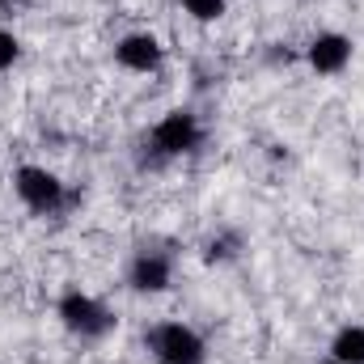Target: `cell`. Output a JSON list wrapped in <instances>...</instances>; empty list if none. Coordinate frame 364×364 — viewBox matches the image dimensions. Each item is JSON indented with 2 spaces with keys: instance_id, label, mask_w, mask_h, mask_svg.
Instances as JSON below:
<instances>
[{
  "instance_id": "obj_7",
  "label": "cell",
  "mask_w": 364,
  "mask_h": 364,
  "mask_svg": "<svg viewBox=\"0 0 364 364\" xmlns=\"http://www.w3.org/2000/svg\"><path fill=\"white\" fill-rule=\"evenodd\" d=\"M335 360L339 364H364V331L360 326H348V331L335 339Z\"/></svg>"
},
{
  "instance_id": "obj_3",
  "label": "cell",
  "mask_w": 364,
  "mask_h": 364,
  "mask_svg": "<svg viewBox=\"0 0 364 364\" xmlns=\"http://www.w3.org/2000/svg\"><path fill=\"white\" fill-rule=\"evenodd\" d=\"M17 191H21V199L34 203V208H51V203L60 199V182L51 178L47 170H21V174H17Z\"/></svg>"
},
{
  "instance_id": "obj_10",
  "label": "cell",
  "mask_w": 364,
  "mask_h": 364,
  "mask_svg": "<svg viewBox=\"0 0 364 364\" xmlns=\"http://www.w3.org/2000/svg\"><path fill=\"white\" fill-rule=\"evenodd\" d=\"M13 60H17V38L0 30V73H4V68H9Z\"/></svg>"
},
{
  "instance_id": "obj_8",
  "label": "cell",
  "mask_w": 364,
  "mask_h": 364,
  "mask_svg": "<svg viewBox=\"0 0 364 364\" xmlns=\"http://www.w3.org/2000/svg\"><path fill=\"white\" fill-rule=\"evenodd\" d=\"M166 279H170V267L161 259H140L136 263V288L157 292V288H166Z\"/></svg>"
},
{
  "instance_id": "obj_1",
  "label": "cell",
  "mask_w": 364,
  "mask_h": 364,
  "mask_svg": "<svg viewBox=\"0 0 364 364\" xmlns=\"http://www.w3.org/2000/svg\"><path fill=\"white\" fill-rule=\"evenodd\" d=\"M157 352L166 364H199L203 360V343L186 331V326H166L157 339Z\"/></svg>"
},
{
  "instance_id": "obj_4",
  "label": "cell",
  "mask_w": 364,
  "mask_h": 364,
  "mask_svg": "<svg viewBox=\"0 0 364 364\" xmlns=\"http://www.w3.org/2000/svg\"><path fill=\"white\" fill-rule=\"evenodd\" d=\"M157 60H161V47H157L153 34H132V38L119 47V64H127V68H136V73L157 68Z\"/></svg>"
},
{
  "instance_id": "obj_5",
  "label": "cell",
  "mask_w": 364,
  "mask_h": 364,
  "mask_svg": "<svg viewBox=\"0 0 364 364\" xmlns=\"http://www.w3.org/2000/svg\"><path fill=\"white\" fill-rule=\"evenodd\" d=\"M348 55H352V43L339 38V34H322V38L309 47V60H314L318 73H339V68L348 64Z\"/></svg>"
},
{
  "instance_id": "obj_2",
  "label": "cell",
  "mask_w": 364,
  "mask_h": 364,
  "mask_svg": "<svg viewBox=\"0 0 364 364\" xmlns=\"http://www.w3.org/2000/svg\"><path fill=\"white\" fill-rule=\"evenodd\" d=\"M195 119L191 114H170L157 132H153V140H157V149L161 153H186L191 144H195Z\"/></svg>"
},
{
  "instance_id": "obj_6",
  "label": "cell",
  "mask_w": 364,
  "mask_h": 364,
  "mask_svg": "<svg viewBox=\"0 0 364 364\" xmlns=\"http://www.w3.org/2000/svg\"><path fill=\"white\" fill-rule=\"evenodd\" d=\"M64 318H68V326H77V331H93L97 318H102V309L93 305L90 296H68V301H64Z\"/></svg>"
},
{
  "instance_id": "obj_9",
  "label": "cell",
  "mask_w": 364,
  "mask_h": 364,
  "mask_svg": "<svg viewBox=\"0 0 364 364\" xmlns=\"http://www.w3.org/2000/svg\"><path fill=\"white\" fill-rule=\"evenodd\" d=\"M182 4H186V13L199 17V21H212V17H220V9H225V0H182Z\"/></svg>"
}]
</instances>
